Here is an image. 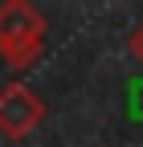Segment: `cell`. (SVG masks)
Masks as SVG:
<instances>
[{
  "mask_svg": "<svg viewBox=\"0 0 143 147\" xmlns=\"http://www.w3.org/2000/svg\"><path fill=\"white\" fill-rule=\"evenodd\" d=\"M127 45H131V53H135V57L143 61V21L131 29V37H127Z\"/></svg>",
  "mask_w": 143,
  "mask_h": 147,
  "instance_id": "obj_3",
  "label": "cell"
},
{
  "mask_svg": "<svg viewBox=\"0 0 143 147\" xmlns=\"http://www.w3.org/2000/svg\"><path fill=\"white\" fill-rule=\"evenodd\" d=\"M45 49V16L29 0H4L0 4V57L8 69H29Z\"/></svg>",
  "mask_w": 143,
  "mask_h": 147,
  "instance_id": "obj_1",
  "label": "cell"
},
{
  "mask_svg": "<svg viewBox=\"0 0 143 147\" xmlns=\"http://www.w3.org/2000/svg\"><path fill=\"white\" fill-rule=\"evenodd\" d=\"M45 102L33 94L25 82H8L0 90V135L4 139H25L41 127Z\"/></svg>",
  "mask_w": 143,
  "mask_h": 147,
  "instance_id": "obj_2",
  "label": "cell"
}]
</instances>
